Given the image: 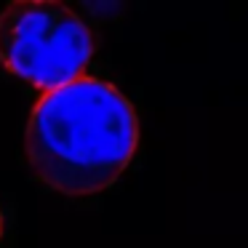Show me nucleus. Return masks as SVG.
<instances>
[{"label":"nucleus","mask_w":248,"mask_h":248,"mask_svg":"<svg viewBox=\"0 0 248 248\" xmlns=\"http://www.w3.org/2000/svg\"><path fill=\"white\" fill-rule=\"evenodd\" d=\"M139 120L131 102L107 80H78L46 91L24 131L32 173L64 195H96L131 163Z\"/></svg>","instance_id":"nucleus-1"},{"label":"nucleus","mask_w":248,"mask_h":248,"mask_svg":"<svg viewBox=\"0 0 248 248\" xmlns=\"http://www.w3.org/2000/svg\"><path fill=\"white\" fill-rule=\"evenodd\" d=\"M93 48V32L64 3L11 0L0 8V64L43 93L83 78Z\"/></svg>","instance_id":"nucleus-2"},{"label":"nucleus","mask_w":248,"mask_h":248,"mask_svg":"<svg viewBox=\"0 0 248 248\" xmlns=\"http://www.w3.org/2000/svg\"><path fill=\"white\" fill-rule=\"evenodd\" d=\"M3 230H6V219H3V208H0V240H3Z\"/></svg>","instance_id":"nucleus-3"}]
</instances>
